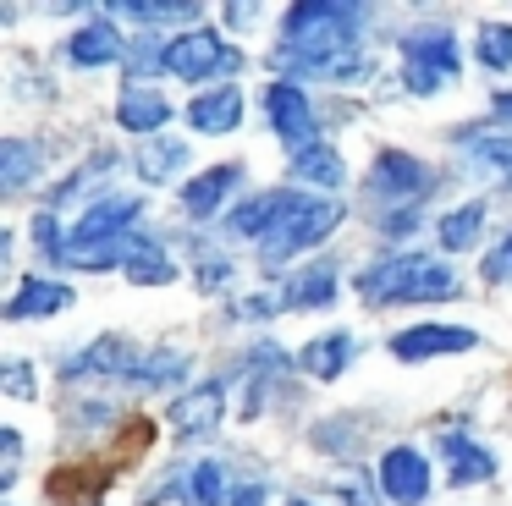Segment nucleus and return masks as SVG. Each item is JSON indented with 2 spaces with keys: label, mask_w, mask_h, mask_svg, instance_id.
Here are the masks:
<instances>
[{
  "label": "nucleus",
  "mask_w": 512,
  "mask_h": 506,
  "mask_svg": "<svg viewBox=\"0 0 512 506\" xmlns=\"http://www.w3.org/2000/svg\"><path fill=\"white\" fill-rule=\"evenodd\" d=\"M72 303V286L61 281H23V292L6 303V319H45V314H61Z\"/></svg>",
  "instance_id": "obj_20"
},
{
  "label": "nucleus",
  "mask_w": 512,
  "mask_h": 506,
  "mask_svg": "<svg viewBox=\"0 0 512 506\" xmlns=\"http://www.w3.org/2000/svg\"><path fill=\"white\" fill-rule=\"evenodd\" d=\"M182 165H188V143H177V138H160L138 154V176H144V182H171Z\"/></svg>",
  "instance_id": "obj_26"
},
{
  "label": "nucleus",
  "mask_w": 512,
  "mask_h": 506,
  "mask_svg": "<svg viewBox=\"0 0 512 506\" xmlns=\"http://www.w3.org/2000/svg\"><path fill=\"white\" fill-rule=\"evenodd\" d=\"M380 495L391 506H424V495H430V462L413 446H391L380 457Z\"/></svg>",
  "instance_id": "obj_9"
},
{
  "label": "nucleus",
  "mask_w": 512,
  "mask_h": 506,
  "mask_svg": "<svg viewBox=\"0 0 512 506\" xmlns=\"http://www.w3.org/2000/svg\"><path fill=\"white\" fill-rule=\"evenodd\" d=\"M67 55H72V66H105V61H127V44H122V33L111 28V22H89V28H78L67 39Z\"/></svg>",
  "instance_id": "obj_16"
},
{
  "label": "nucleus",
  "mask_w": 512,
  "mask_h": 506,
  "mask_svg": "<svg viewBox=\"0 0 512 506\" xmlns=\"http://www.w3.org/2000/svg\"><path fill=\"white\" fill-rule=\"evenodd\" d=\"M34 171H39V149H34V143H23V138L0 143V193H23Z\"/></svg>",
  "instance_id": "obj_24"
},
{
  "label": "nucleus",
  "mask_w": 512,
  "mask_h": 506,
  "mask_svg": "<svg viewBox=\"0 0 512 506\" xmlns=\"http://www.w3.org/2000/svg\"><path fill=\"white\" fill-rule=\"evenodd\" d=\"M468 347H479V336L468 325H413L391 336V358H402V363L435 358V352H468Z\"/></svg>",
  "instance_id": "obj_11"
},
{
  "label": "nucleus",
  "mask_w": 512,
  "mask_h": 506,
  "mask_svg": "<svg viewBox=\"0 0 512 506\" xmlns=\"http://www.w3.org/2000/svg\"><path fill=\"white\" fill-rule=\"evenodd\" d=\"M496 116H501V121H512V94H501V99H496Z\"/></svg>",
  "instance_id": "obj_34"
},
{
  "label": "nucleus",
  "mask_w": 512,
  "mask_h": 506,
  "mask_svg": "<svg viewBox=\"0 0 512 506\" xmlns=\"http://www.w3.org/2000/svg\"><path fill=\"white\" fill-rule=\"evenodd\" d=\"M188 495H193V506H221V495H226V468L221 462H193L188 468Z\"/></svg>",
  "instance_id": "obj_28"
},
{
  "label": "nucleus",
  "mask_w": 512,
  "mask_h": 506,
  "mask_svg": "<svg viewBox=\"0 0 512 506\" xmlns=\"http://www.w3.org/2000/svg\"><path fill=\"white\" fill-rule=\"evenodd\" d=\"M237 182H243V165H210L204 176H193V182L182 187V209H188L193 220H210Z\"/></svg>",
  "instance_id": "obj_14"
},
{
  "label": "nucleus",
  "mask_w": 512,
  "mask_h": 506,
  "mask_svg": "<svg viewBox=\"0 0 512 506\" xmlns=\"http://www.w3.org/2000/svg\"><path fill=\"white\" fill-rule=\"evenodd\" d=\"M347 209L336 204V198H314V193H287V187H276V209H270V226L265 237H259V259L265 264H287L292 253L314 248V242H325L336 226H342Z\"/></svg>",
  "instance_id": "obj_3"
},
{
  "label": "nucleus",
  "mask_w": 512,
  "mask_h": 506,
  "mask_svg": "<svg viewBox=\"0 0 512 506\" xmlns=\"http://www.w3.org/2000/svg\"><path fill=\"white\" fill-rule=\"evenodd\" d=\"M463 154L468 171L485 176V182L507 187L512 182V138H496V132H463Z\"/></svg>",
  "instance_id": "obj_15"
},
{
  "label": "nucleus",
  "mask_w": 512,
  "mask_h": 506,
  "mask_svg": "<svg viewBox=\"0 0 512 506\" xmlns=\"http://www.w3.org/2000/svg\"><path fill=\"white\" fill-rule=\"evenodd\" d=\"M292 176H298V182H314V187H342L347 165H342V154H336L331 143H314V149L292 154Z\"/></svg>",
  "instance_id": "obj_22"
},
{
  "label": "nucleus",
  "mask_w": 512,
  "mask_h": 506,
  "mask_svg": "<svg viewBox=\"0 0 512 506\" xmlns=\"http://www.w3.org/2000/svg\"><path fill=\"white\" fill-rule=\"evenodd\" d=\"M122 270H127V281H133V286H166V281H177V264H171V253L160 248L155 237H133Z\"/></svg>",
  "instance_id": "obj_19"
},
{
  "label": "nucleus",
  "mask_w": 512,
  "mask_h": 506,
  "mask_svg": "<svg viewBox=\"0 0 512 506\" xmlns=\"http://www.w3.org/2000/svg\"><path fill=\"white\" fill-rule=\"evenodd\" d=\"M116 121H122L127 132H155L171 121V105L166 94H155V88H127L122 105H116Z\"/></svg>",
  "instance_id": "obj_21"
},
{
  "label": "nucleus",
  "mask_w": 512,
  "mask_h": 506,
  "mask_svg": "<svg viewBox=\"0 0 512 506\" xmlns=\"http://www.w3.org/2000/svg\"><path fill=\"white\" fill-rule=\"evenodd\" d=\"M265 116H270L276 138L287 143L292 154H303V149H314V143H320V116H314L309 94H303L298 83H287V77L265 88Z\"/></svg>",
  "instance_id": "obj_7"
},
{
  "label": "nucleus",
  "mask_w": 512,
  "mask_h": 506,
  "mask_svg": "<svg viewBox=\"0 0 512 506\" xmlns=\"http://www.w3.org/2000/svg\"><path fill=\"white\" fill-rule=\"evenodd\" d=\"M441 462H446V479L452 484H485L496 473V457L485 446H474L463 429H446L441 435Z\"/></svg>",
  "instance_id": "obj_13"
},
{
  "label": "nucleus",
  "mask_w": 512,
  "mask_h": 506,
  "mask_svg": "<svg viewBox=\"0 0 512 506\" xmlns=\"http://www.w3.org/2000/svg\"><path fill=\"white\" fill-rule=\"evenodd\" d=\"M6 391H12V396H23V402H28V396H34V380H28V363H6Z\"/></svg>",
  "instance_id": "obj_32"
},
{
  "label": "nucleus",
  "mask_w": 512,
  "mask_h": 506,
  "mask_svg": "<svg viewBox=\"0 0 512 506\" xmlns=\"http://www.w3.org/2000/svg\"><path fill=\"white\" fill-rule=\"evenodd\" d=\"M358 292L369 303H446V297H463L452 264L430 259V253H391V259L369 264L358 275Z\"/></svg>",
  "instance_id": "obj_4"
},
{
  "label": "nucleus",
  "mask_w": 512,
  "mask_h": 506,
  "mask_svg": "<svg viewBox=\"0 0 512 506\" xmlns=\"http://www.w3.org/2000/svg\"><path fill=\"white\" fill-rule=\"evenodd\" d=\"M331 303H336V270L331 264L303 270L298 281L287 286V297H281V308H331Z\"/></svg>",
  "instance_id": "obj_23"
},
{
  "label": "nucleus",
  "mask_w": 512,
  "mask_h": 506,
  "mask_svg": "<svg viewBox=\"0 0 512 506\" xmlns=\"http://www.w3.org/2000/svg\"><path fill=\"white\" fill-rule=\"evenodd\" d=\"M188 121H193V132H232L243 121V94L232 83L210 88V94H199L188 105Z\"/></svg>",
  "instance_id": "obj_17"
},
{
  "label": "nucleus",
  "mask_w": 512,
  "mask_h": 506,
  "mask_svg": "<svg viewBox=\"0 0 512 506\" xmlns=\"http://www.w3.org/2000/svg\"><path fill=\"white\" fill-rule=\"evenodd\" d=\"M0 446H6V462H0V484L17 479V457H23V440H17V429H6L0 435Z\"/></svg>",
  "instance_id": "obj_31"
},
{
  "label": "nucleus",
  "mask_w": 512,
  "mask_h": 506,
  "mask_svg": "<svg viewBox=\"0 0 512 506\" xmlns=\"http://www.w3.org/2000/svg\"><path fill=\"white\" fill-rule=\"evenodd\" d=\"M485 275H490V281H507V275H512V237H507V242H501V248H496V253H490V264H485Z\"/></svg>",
  "instance_id": "obj_33"
},
{
  "label": "nucleus",
  "mask_w": 512,
  "mask_h": 506,
  "mask_svg": "<svg viewBox=\"0 0 512 506\" xmlns=\"http://www.w3.org/2000/svg\"><path fill=\"white\" fill-rule=\"evenodd\" d=\"M221 413H226V385L204 380V385H193V391H182L177 402H171V429H177V440H199L221 424Z\"/></svg>",
  "instance_id": "obj_10"
},
{
  "label": "nucleus",
  "mask_w": 512,
  "mask_h": 506,
  "mask_svg": "<svg viewBox=\"0 0 512 506\" xmlns=\"http://www.w3.org/2000/svg\"><path fill=\"white\" fill-rule=\"evenodd\" d=\"M430 187H435V171H430V165H419L413 154H402V149H386L375 160V171H369V198H375V204L413 209Z\"/></svg>",
  "instance_id": "obj_8"
},
{
  "label": "nucleus",
  "mask_w": 512,
  "mask_h": 506,
  "mask_svg": "<svg viewBox=\"0 0 512 506\" xmlns=\"http://www.w3.org/2000/svg\"><path fill=\"white\" fill-rule=\"evenodd\" d=\"M122 17H133L138 28H155V22H193L199 17V6L193 0H122Z\"/></svg>",
  "instance_id": "obj_27"
},
{
  "label": "nucleus",
  "mask_w": 512,
  "mask_h": 506,
  "mask_svg": "<svg viewBox=\"0 0 512 506\" xmlns=\"http://www.w3.org/2000/svg\"><path fill=\"white\" fill-rule=\"evenodd\" d=\"M292 506H309V501H292Z\"/></svg>",
  "instance_id": "obj_35"
},
{
  "label": "nucleus",
  "mask_w": 512,
  "mask_h": 506,
  "mask_svg": "<svg viewBox=\"0 0 512 506\" xmlns=\"http://www.w3.org/2000/svg\"><path fill=\"white\" fill-rule=\"evenodd\" d=\"M479 61L490 72H507L512 66V22H485L479 28Z\"/></svg>",
  "instance_id": "obj_29"
},
{
  "label": "nucleus",
  "mask_w": 512,
  "mask_h": 506,
  "mask_svg": "<svg viewBox=\"0 0 512 506\" xmlns=\"http://www.w3.org/2000/svg\"><path fill=\"white\" fill-rule=\"evenodd\" d=\"M353 352H358V341L347 330H325V336H314L303 347V369H309V380H336L353 363Z\"/></svg>",
  "instance_id": "obj_18"
},
{
  "label": "nucleus",
  "mask_w": 512,
  "mask_h": 506,
  "mask_svg": "<svg viewBox=\"0 0 512 506\" xmlns=\"http://www.w3.org/2000/svg\"><path fill=\"white\" fill-rule=\"evenodd\" d=\"M364 6H342V0H309L281 17V44H276V72L287 83H347L364 72Z\"/></svg>",
  "instance_id": "obj_1"
},
{
  "label": "nucleus",
  "mask_w": 512,
  "mask_h": 506,
  "mask_svg": "<svg viewBox=\"0 0 512 506\" xmlns=\"http://www.w3.org/2000/svg\"><path fill=\"white\" fill-rule=\"evenodd\" d=\"M138 220H144V204H138V198H100V204H89V215L61 237L56 264H72V270H111V264H127Z\"/></svg>",
  "instance_id": "obj_2"
},
{
  "label": "nucleus",
  "mask_w": 512,
  "mask_h": 506,
  "mask_svg": "<svg viewBox=\"0 0 512 506\" xmlns=\"http://www.w3.org/2000/svg\"><path fill=\"white\" fill-rule=\"evenodd\" d=\"M485 215H490L485 198H474V204L441 215V226H435V231H441V248H474V237L485 231Z\"/></svg>",
  "instance_id": "obj_25"
},
{
  "label": "nucleus",
  "mask_w": 512,
  "mask_h": 506,
  "mask_svg": "<svg viewBox=\"0 0 512 506\" xmlns=\"http://www.w3.org/2000/svg\"><path fill=\"white\" fill-rule=\"evenodd\" d=\"M182 374H188V352H177V347H160L144 358V385H171Z\"/></svg>",
  "instance_id": "obj_30"
},
{
  "label": "nucleus",
  "mask_w": 512,
  "mask_h": 506,
  "mask_svg": "<svg viewBox=\"0 0 512 506\" xmlns=\"http://www.w3.org/2000/svg\"><path fill=\"white\" fill-rule=\"evenodd\" d=\"M397 50H402V83H408V94H435V88H446L457 77V39H452V28H435V22L408 28Z\"/></svg>",
  "instance_id": "obj_5"
},
{
  "label": "nucleus",
  "mask_w": 512,
  "mask_h": 506,
  "mask_svg": "<svg viewBox=\"0 0 512 506\" xmlns=\"http://www.w3.org/2000/svg\"><path fill=\"white\" fill-rule=\"evenodd\" d=\"M78 369L111 374V380H144V352H138L127 336H100L94 347H83L78 358L67 363V374H78Z\"/></svg>",
  "instance_id": "obj_12"
},
{
  "label": "nucleus",
  "mask_w": 512,
  "mask_h": 506,
  "mask_svg": "<svg viewBox=\"0 0 512 506\" xmlns=\"http://www.w3.org/2000/svg\"><path fill=\"white\" fill-rule=\"evenodd\" d=\"M243 66V55L232 50V44L221 39V33L210 28H188L182 39L160 44V72L171 77H188V83H204V77H226Z\"/></svg>",
  "instance_id": "obj_6"
}]
</instances>
